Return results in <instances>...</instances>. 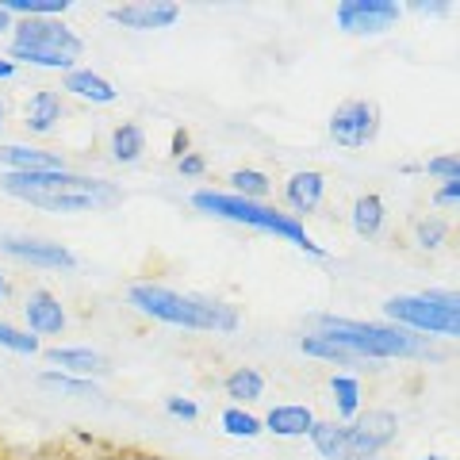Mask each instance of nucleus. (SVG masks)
Wrapping results in <instances>:
<instances>
[{
	"mask_svg": "<svg viewBox=\"0 0 460 460\" xmlns=\"http://www.w3.org/2000/svg\"><path fill=\"white\" fill-rule=\"evenodd\" d=\"M66 96L62 89H50V84H39L23 96V108H20V127L31 138H50L58 127L66 123Z\"/></svg>",
	"mask_w": 460,
	"mask_h": 460,
	"instance_id": "nucleus-13",
	"label": "nucleus"
},
{
	"mask_svg": "<svg viewBox=\"0 0 460 460\" xmlns=\"http://www.w3.org/2000/svg\"><path fill=\"white\" fill-rule=\"evenodd\" d=\"M407 16H422V20H449L453 16V4L449 0H411V4H402Z\"/></svg>",
	"mask_w": 460,
	"mask_h": 460,
	"instance_id": "nucleus-32",
	"label": "nucleus"
},
{
	"mask_svg": "<svg viewBox=\"0 0 460 460\" xmlns=\"http://www.w3.org/2000/svg\"><path fill=\"white\" fill-rule=\"evenodd\" d=\"M380 319L429 341H460V288L395 292L380 304Z\"/></svg>",
	"mask_w": 460,
	"mask_h": 460,
	"instance_id": "nucleus-6",
	"label": "nucleus"
},
{
	"mask_svg": "<svg viewBox=\"0 0 460 460\" xmlns=\"http://www.w3.org/2000/svg\"><path fill=\"white\" fill-rule=\"evenodd\" d=\"M12 20H66L74 0H0Z\"/></svg>",
	"mask_w": 460,
	"mask_h": 460,
	"instance_id": "nucleus-27",
	"label": "nucleus"
},
{
	"mask_svg": "<svg viewBox=\"0 0 460 460\" xmlns=\"http://www.w3.org/2000/svg\"><path fill=\"white\" fill-rule=\"evenodd\" d=\"M0 257L35 272H74L81 265V257L58 238L27 234V230H0Z\"/></svg>",
	"mask_w": 460,
	"mask_h": 460,
	"instance_id": "nucleus-7",
	"label": "nucleus"
},
{
	"mask_svg": "<svg viewBox=\"0 0 460 460\" xmlns=\"http://www.w3.org/2000/svg\"><path fill=\"white\" fill-rule=\"evenodd\" d=\"M35 384L42 392H50L58 399H69V402H100L104 399V387L96 380H81V376H69V372H58V368H42Z\"/></svg>",
	"mask_w": 460,
	"mask_h": 460,
	"instance_id": "nucleus-23",
	"label": "nucleus"
},
{
	"mask_svg": "<svg viewBox=\"0 0 460 460\" xmlns=\"http://www.w3.org/2000/svg\"><path fill=\"white\" fill-rule=\"evenodd\" d=\"M349 230L361 242H380L387 230V199L380 192H361L349 204Z\"/></svg>",
	"mask_w": 460,
	"mask_h": 460,
	"instance_id": "nucleus-21",
	"label": "nucleus"
},
{
	"mask_svg": "<svg viewBox=\"0 0 460 460\" xmlns=\"http://www.w3.org/2000/svg\"><path fill=\"white\" fill-rule=\"evenodd\" d=\"M0 349L12 353V357H42L47 341H39L23 323H12L0 314Z\"/></svg>",
	"mask_w": 460,
	"mask_h": 460,
	"instance_id": "nucleus-29",
	"label": "nucleus"
},
{
	"mask_svg": "<svg viewBox=\"0 0 460 460\" xmlns=\"http://www.w3.org/2000/svg\"><path fill=\"white\" fill-rule=\"evenodd\" d=\"M8 299H12V277H8V269L0 265V307H8Z\"/></svg>",
	"mask_w": 460,
	"mask_h": 460,
	"instance_id": "nucleus-38",
	"label": "nucleus"
},
{
	"mask_svg": "<svg viewBox=\"0 0 460 460\" xmlns=\"http://www.w3.org/2000/svg\"><path fill=\"white\" fill-rule=\"evenodd\" d=\"M380 127H384V115L380 104L368 96H349L330 111L326 119V138L334 142L338 150H365L380 138Z\"/></svg>",
	"mask_w": 460,
	"mask_h": 460,
	"instance_id": "nucleus-8",
	"label": "nucleus"
},
{
	"mask_svg": "<svg viewBox=\"0 0 460 460\" xmlns=\"http://www.w3.org/2000/svg\"><path fill=\"white\" fill-rule=\"evenodd\" d=\"M311 449L319 453V460H392L384 453H368L357 445L349 422H338V419H319L311 429Z\"/></svg>",
	"mask_w": 460,
	"mask_h": 460,
	"instance_id": "nucleus-15",
	"label": "nucleus"
},
{
	"mask_svg": "<svg viewBox=\"0 0 460 460\" xmlns=\"http://www.w3.org/2000/svg\"><path fill=\"white\" fill-rule=\"evenodd\" d=\"M226 192H234L242 199H257V204H272V189H277V181L269 177L265 169H253V165H238L226 172Z\"/></svg>",
	"mask_w": 460,
	"mask_h": 460,
	"instance_id": "nucleus-26",
	"label": "nucleus"
},
{
	"mask_svg": "<svg viewBox=\"0 0 460 460\" xmlns=\"http://www.w3.org/2000/svg\"><path fill=\"white\" fill-rule=\"evenodd\" d=\"M12 27H16V20L8 16L4 8H0V42H8V35H12Z\"/></svg>",
	"mask_w": 460,
	"mask_h": 460,
	"instance_id": "nucleus-39",
	"label": "nucleus"
},
{
	"mask_svg": "<svg viewBox=\"0 0 460 460\" xmlns=\"http://www.w3.org/2000/svg\"><path fill=\"white\" fill-rule=\"evenodd\" d=\"M20 323L31 330L39 341L47 338H66L69 330V311L62 304V296L50 292V288H27L23 299H20Z\"/></svg>",
	"mask_w": 460,
	"mask_h": 460,
	"instance_id": "nucleus-11",
	"label": "nucleus"
},
{
	"mask_svg": "<svg viewBox=\"0 0 460 460\" xmlns=\"http://www.w3.org/2000/svg\"><path fill=\"white\" fill-rule=\"evenodd\" d=\"M104 460H169V456L146 453V449H123V453H111V456H104Z\"/></svg>",
	"mask_w": 460,
	"mask_h": 460,
	"instance_id": "nucleus-36",
	"label": "nucleus"
},
{
	"mask_svg": "<svg viewBox=\"0 0 460 460\" xmlns=\"http://www.w3.org/2000/svg\"><path fill=\"white\" fill-rule=\"evenodd\" d=\"M16 77H20V66H16V62H12V58H8L4 50H0V84L16 81Z\"/></svg>",
	"mask_w": 460,
	"mask_h": 460,
	"instance_id": "nucleus-37",
	"label": "nucleus"
},
{
	"mask_svg": "<svg viewBox=\"0 0 460 460\" xmlns=\"http://www.w3.org/2000/svg\"><path fill=\"white\" fill-rule=\"evenodd\" d=\"M453 238V223L441 211H422L411 219V246L422 253H441Z\"/></svg>",
	"mask_w": 460,
	"mask_h": 460,
	"instance_id": "nucleus-25",
	"label": "nucleus"
},
{
	"mask_svg": "<svg viewBox=\"0 0 460 460\" xmlns=\"http://www.w3.org/2000/svg\"><path fill=\"white\" fill-rule=\"evenodd\" d=\"M419 460H456V456H445V453H422Z\"/></svg>",
	"mask_w": 460,
	"mask_h": 460,
	"instance_id": "nucleus-41",
	"label": "nucleus"
},
{
	"mask_svg": "<svg viewBox=\"0 0 460 460\" xmlns=\"http://www.w3.org/2000/svg\"><path fill=\"white\" fill-rule=\"evenodd\" d=\"M422 172L438 184H460V154H434L422 162Z\"/></svg>",
	"mask_w": 460,
	"mask_h": 460,
	"instance_id": "nucleus-30",
	"label": "nucleus"
},
{
	"mask_svg": "<svg viewBox=\"0 0 460 460\" xmlns=\"http://www.w3.org/2000/svg\"><path fill=\"white\" fill-rule=\"evenodd\" d=\"M265 422V434L280 438V441H304L311 438L314 422H319V414H314L311 402H277V407H269L261 414Z\"/></svg>",
	"mask_w": 460,
	"mask_h": 460,
	"instance_id": "nucleus-19",
	"label": "nucleus"
},
{
	"mask_svg": "<svg viewBox=\"0 0 460 460\" xmlns=\"http://www.w3.org/2000/svg\"><path fill=\"white\" fill-rule=\"evenodd\" d=\"M326 392H330V407H334L338 422H353L365 411V384L357 372H330Z\"/></svg>",
	"mask_w": 460,
	"mask_h": 460,
	"instance_id": "nucleus-22",
	"label": "nucleus"
},
{
	"mask_svg": "<svg viewBox=\"0 0 460 460\" xmlns=\"http://www.w3.org/2000/svg\"><path fill=\"white\" fill-rule=\"evenodd\" d=\"M402 16L407 12H402L399 0H338L334 27L349 39H380L392 35Z\"/></svg>",
	"mask_w": 460,
	"mask_h": 460,
	"instance_id": "nucleus-9",
	"label": "nucleus"
},
{
	"mask_svg": "<svg viewBox=\"0 0 460 460\" xmlns=\"http://www.w3.org/2000/svg\"><path fill=\"white\" fill-rule=\"evenodd\" d=\"M184 8L177 0H127V4H111L104 20L111 27H123L131 35H162L181 23Z\"/></svg>",
	"mask_w": 460,
	"mask_h": 460,
	"instance_id": "nucleus-10",
	"label": "nucleus"
},
{
	"mask_svg": "<svg viewBox=\"0 0 460 460\" xmlns=\"http://www.w3.org/2000/svg\"><path fill=\"white\" fill-rule=\"evenodd\" d=\"M219 429L234 441H257L265 434V422H261V414H253L250 407H230L226 402L219 411Z\"/></svg>",
	"mask_w": 460,
	"mask_h": 460,
	"instance_id": "nucleus-28",
	"label": "nucleus"
},
{
	"mask_svg": "<svg viewBox=\"0 0 460 460\" xmlns=\"http://www.w3.org/2000/svg\"><path fill=\"white\" fill-rule=\"evenodd\" d=\"M265 392H269V380L253 365H238L223 376V395L230 399V407H253V402L265 399Z\"/></svg>",
	"mask_w": 460,
	"mask_h": 460,
	"instance_id": "nucleus-24",
	"label": "nucleus"
},
{
	"mask_svg": "<svg viewBox=\"0 0 460 460\" xmlns=\"http://www.w3.org/2000/svg\"><path fill=\"white\" fill-rule=\"evenodd\" d=\"M0 460H8V456H0Z\"/></svg>",
	"mask_w": 460,
	"mask_h": 460,
	"instance_id": "nucleus-42",
	"label": "nucleus"
},
{
	"mask_svg": "<svg viewBox=\"0 0 460 460\" xmlns=\"http://www.w3.org/2000/svg\"><path fill=\"white\" fill-rule=\"evenodd\" d=\"M69 169V157L39 142H0V172H58Z\"/></svg>",
	"mask_w": 460,
	"mask_h": 460,
	"instance_id": "nucleus-18",
	"label": "nucleus"
},
{
	"mask_svg": "<svg viewBox=\"0 0 460 460\" xmlns=\"http://www.w3.org/2000/svg\"><path fill=\"white\" fill-rule=\"evenodd\" d=\"M189 208L196 215H208V219L269 234V238L284 242V246L299 250L304 257H314V261H330V250L311 234L307 223L296 219V215H288L277 204H257V199H242V196L226 192V189H215V184H199V189L189 192Z\"/></svg>",
	"mask_w": 460,
	"mask_h": 460,
	"instance_id": "nucleus-4",
	"label": "nucleus"
},
{
	"mask_svg": "<svg viewBox=\"0 0 460 460\" xmlns=\"http://www.w3.org/2000/svg\"><path fill=\"white\" fill-rule=\"evenodd\" d=\"M172 169H177V177H184V181H204L208 177V157L199 150H189L184 157L172 162Z\"/></svg>",
	"mask_w": 460,
	"mask_h": 460,
	"instance_id": "nucleus-33",
	"label": "nucleus"
},
{
	"mask_svg": "<svg viewBox=\"0 0 460 460\" xmlns=\"http://www.w3.org/2000/svg\"><path fill=\"white\" fill-rule=\"evenodd\" d=\"M429 204H434V211H460V184H438Z\"/></svg>",
	"mask_w": 460,
	"mask_h": 460,
	"instance_id": "nucleus-34",
	"label": "nucleus"
},
{
	"mask_svg": "<svg viewBox=\"0 0 460 460\" xmlns=\"http://www.w3.org/2000/svg\"><path fill=\"white\" fill-rule=\"evenodd\" d=\"M162 407H165L169 419H177V422H189V426L199 422V402L192 395H165Z\"/></svg>",
	"mask_w": 460,
	"mask_h": 460,
	"instance_id": "nucleus-31",
	"label": "nucleus"
},
{
	"mask_svg": "<svg viewBox=\"0 0 460 460\" xmlns=\"http://www.w3.org/2000/svg\"><path fill=\"white\" fill-rule=\"evenodd\" d=\"M146 150H150V135H146V127H142L138 119H123V123H115L108 131V162L111 165L135 169V165H142Z\"/></svg>",
	"mask_w": 460,
	"mask_h": 460,
	"instance_id": "nucleus-20",
	"label": "nucleus"
},
{
	"mask_svg": "<svg viewBox=\"0 0 460 460\" xmlns=\"http://www.w3.org/2000/svg\"><path fill=\"white\" fill-rule=\"evenodd\" d=\"M62 96L66 100H77V104H89V108H111V104H119V89H115V81L104 77L93 66L69 69V74L62 77Z\"/></svg>",
	"mask_w": 460,
	"mask_h": 460,
	"instance_id": "nucleus-17",
	"label": "nucleus"
},
{
	"mask_svg": "<svg viewBox=\"0 0 460 460\" xmlns=\"http://www.w3.org/2000/svg\"><path fill=\"white\" fill-rule=\"evenodd\" d=\"M47 365L58 368V372H69V376H81V380H104L111 376V361L93 345H69V341H58V345H47L42 349Z\"/></svg>",
	"mask_w": 460,
	"mask_h": 460,
	"instance_id": "nucleus-16",
	"label": "nucleus"
},
{
	"mask_svg": "<svg viewBox=\"0 0 460 460\" xmlns=\"http://www.w3.org/2000/svg\"><path fill=\"white\" fill-rule=\"evenodd\" d=\"M127 307L157 326L184 330V334H238L242 307L208 292H184L162 280H131L127 284Z\"/></svg>",
	"mask_w": 460,
	"mask_h": 460,
	"instance_id": "nucleus-3",
	"label": "nucleus"
},
{
	"mask_svg": "<svg viewBox=\"0 0 460 460\" xmlns=\"http://www.w3.org/2000/svg\"><path fill=\"white\" fill-rule=\"evenodd\" d=\"M89 42L69 20H16L4 42V54L20 69H42V74H69L84 62Z\"/></svg>",
	"mask_w": 460,
	"mask_h": 460,
	"instance_id": "nucleus-5",
	"label": "nucleus"
},
{
	"mask_svg": "<svg viewBox=\"0 0 460 460\" xmlns=\"http://www.w3.org/2000/svg\"><path fill=\"white\" fill-rule=\"evenodd\" d=\"M349 429H353V438H357L361 449L392 456V449L399 445V434H402V419H399V411H392V407H365L349 422Z\"/></svg>",
	"mask_w": 460,
	"mask_h": 460,
	"instance_id": "nucleus-14",
	"label": "nucleus"
},
{
	"mask_svg": "<svg viewBox=\"0 0 460 460\" xmlns=\"http://www.w3.org/2000/svg\"><path fill=\"white\" fill-rule=\"evenodd\" d=\"M0 196L47 215H104L127 199L123 184L74 165L58 172H0Z\"/></svg>",
	"mask_w": 460,
	"mask_h": 460,
	"instance_id": "nucleus-1",
	"label": "nucleus"
},
{
	"mask_svg": "<svg viewBox=\"0 0 460 460\" xmlns=\"http://www.w3.org/2000/svg\"><path fill=\"white\" fill-rule=\"evenodd\" d=\"M326 189H330V181H326L323 169H296V172H288L284 184H280V208L307 223L311 215L323 211Z\"/></svg>",
	"mask_w": 460,
	"mask_h": 460,
	"instance_id": "nucleus-12",
	"label": "nucleus"
},
{
	"mask_svg": "<svg viewBox=\"0 0 460 460\" xmlns=\"http://www.w3.org/2000/svg\"><path fill=\"white\" fill-rule=\"evenodd\" d=\"M311 334H323L334 345H341L361 368H376V365H407V361H445V349H438L429 338H419L402 326L392 323H368V319H349V314H334V311H314L307 314Z\"/></svg>",
	"mask_w": 460,
	"mask_h": 460,
	"instance_id": "nucleus-2",
	"label": "nucleus"
},
{
	"mask_svg": "<svg viewBox=\"0 0 460 460\" xmlns=\"http://www.w3.org/2000/svg\"><path fill=\"white\" fill-rule=\"evenodd\" d=\"M189 150H192V146H189V131H184V127H177V131H172V142H169L172 162H177V157H184Z\"/></svg>",
	"mask_w": 460,
	"mask_h": 460,
	"instance_id": "nucleus-35",
	"label": "nucleus"
},
{
	"mask_svg": "<svg viewBox=\"0 0 460 460\" xmlns=\"http://www.w3.org/2000/svg\"><path fill=\"white\" fill-rule=\"evenodd\" d=\"M8 119H12V104L4 100V93H0V135H4V127H8Z\"/></svg>",
	"mask_w": 460,
	"mask_h": 460,
	"instance_id": "nucleus-40",
	"label": "nucleus"
}]
</instances>
